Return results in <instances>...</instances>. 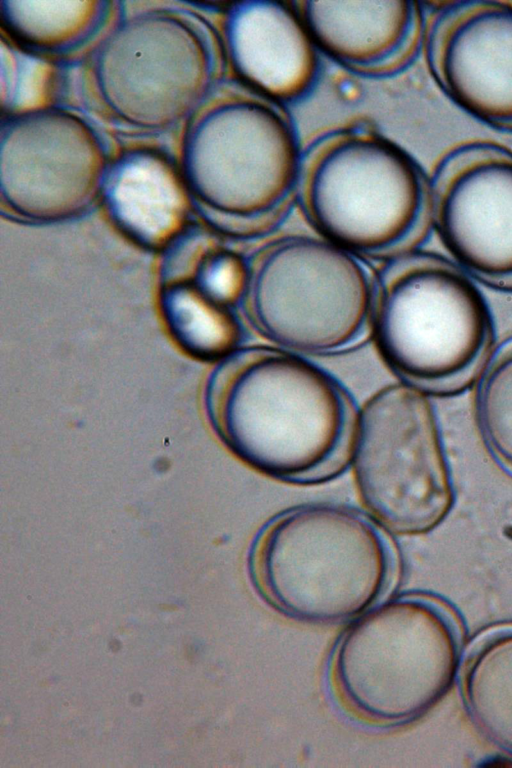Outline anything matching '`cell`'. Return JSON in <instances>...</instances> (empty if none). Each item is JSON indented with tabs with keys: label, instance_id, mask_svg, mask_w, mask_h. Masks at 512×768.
I'll list each match as a JSON object with an SVG mask.
<instances>
[{
	"label": "cell",
	"instance_id": "obj_1",
	"mask_svg": "<svg viewBox=\"0 0 512 768\" xmlns=\"http://www.w3.org/2000/svg\"><path fill=\"white\" fill-rule=\"evenodd\" d=\"M205 408L227 449L270 478L313 484L350 463L358 409L344 386L304 355L244 345L211 373Z\"/></svg>",
	"mask_w": 512,
	"mask_h": 768
},
{
	"label": "cell",
	"instance_id": "obj_2",
	"mask_svg": "<svg viewBox=\"0 0 512 768\" xmlns=\"http://www.w3.org/2000/svg\"><path fill=\"white\" fill-rule=\"evenodd\" d=\"M297 206L319 236L363 259L417 251L433 231L430 176L364 125L335 128L302 150Z\"/></svg>",
	"mask_w": 512,
	"mask_h": 768
},
{
	"label": "cell",
	"instance_id": "obj_3",
	"mask_svg": "<svg viewBox=\"0 0 512 768\" xmlns=\"http://www.w3.org/2000/svg\"><path fill=\"white\" fill-rule=\"evenodd\" d=\"M370 337L399 380L428 394L466 389L491 356L488 304L460 266L413 251L375 272Z\"/></svg>",
	"mask_w": 512,
	"mask_h": 768
},
{
	"label": "cell",
	"instance_id": "obj_4",
	"mask_svg": "<svg viewBox=\"0 0 512 768\" xmlns=\"http://www.w3.org/2000/svg\"><path fill=\"white\" fill-rule=\"evenodd\" d=\"M395 569L391 544L372 516L335 503L304 504L273 516L250 554L253 580L282 613L337 623L367 610Z\"/></svg>",
	"mask_w": 512,
	"mask_h": 768
},
{
	"label": "cell",
	"instance_id": "obj_5",
	"mask_svg": "<svg viewBox=\"0 0 512 768\" xmlns=\"http://www.w3.org/2000/svg\"><path fill=\"white\" fill-rule=\"evenodd\" d=\"M301 157L283 105L239 83L194 124L184 170L189 189L220 232L257 240L297 206Z\"/></svg>",
	"mask_w": 512,
	"mask_h": 768
},
{
	"label": "cell",
	"instance_id": "obj_6",
	"mask_svg": "<svg viewBox=\"0 0 512 768\" xmlns=\"http://www.w3.org/2000/svg\"><path fill=\"white\" fill-rule=\"evenodd\" d=\"M241 314L271 345L300 355L350 350L371 334L375 272L319 236L271 238L249 254Z\"/></svg>",
	"mask_w": 512,
	"mask_h": 768
},
{
	"label": "cell",
	"instance_id": "obj_7",
	"mask_svg": "<svg viewBox=\"0 0 512 768\" xmlns=\"http://www.w3.org/2000/svg\"><path fill=\"white\" fill-rule=\"evenodd\" d=\"M462 634L453 612L425 596L385 601L363 613L332 658L335 697L354 717L393 726L433 708L451 686Z\"/></svg>",
	"mask_w": 512,
	"mask_h": 768
},
{
	"label": "cell",
	"instance_id": "obj_8",
	"mask_svg": "<svg viewBox=\"0 0 512 768\" xmlns=\"http://www.w3.org/2000/svg\"><path fill=\"white\" fill-rule=\"evenodd\" d=\"M349 464L371 516L397 534L428 533L454 506L439 419L414 385L387 384L358 409Z\"/></svg>",
	"mask_w": 512,
	"mask_h": 768
},
{
	"label": "cell",
	"instance_id": "obj_9",
	"mask_svg": "<svg viewBox=\"0 0 512 768\" xmlns=\"http://www.w3.org/2000/svg\"><path fill=\"white\" fill-rule=\"evenodd\" d=\"M218 63L204 29L154 10L126 19L107 36L97 52L95 78L116 117L155 130L177 124L204 102Z\"/></svg>",
	"mask_w": 512,
	"mask_h": 768
},
{
	"label": "cell",
	"instance_id": "obj_10",
	"mask_svg": "<svg viewBox=\"0 0 512 768\" xmlns=\"http://www.w3.org/2000/svg\"><path fill=\"white\" fill-rule=\"evenodd\" d=\"M429 176L433 231L446 250L471 277L512 291V149L464 141Z\"/></svg>",
	"mask_w": 512,
	"mask_h": 768
},
{
	"label": "cell",
	"instance_id": "obj_11",
	"mask_svg": "<svg viewBox=\"0 0 512 768\" xmlns=\"http://www.w3.org/2000/svg\"><path fill=\"white\" fill-rule=\"evenodd\" d=\"M106 169L101 139L73 113L26 111L2 128L1 196L25 219L57 221L78 214L103 188Z\"/></svg>",
	"mask_w": 512,
	"mask_h": 768
},
{
	"label": "cell",
	"instance_id": "obj_12",
	"mask_svg": "<svg viewBox=\"0 0 512 768\" xmlns=\"http://www.w3.org/2000/svg\"><path fill=\"white\" fill-rule=\"evenodd\" d=\"M423 50L446 96L466 113L512 133V1L437 2Z\"/></svg>",
	"mask_w": 512,
	"mask_h": 768
},
{
	"label": "cell",
	"instance_id": "obj_13",
	"mask_svg": "<svg viewBox=\"0 0 512 768\" xmlns=\"http://www.w3.org/2000/svg\"><path fill=\"white\" fill-rule=\"evenodd\" d=\"M224 47L240 84L281 105L300 100L319 73L318 50L296 9L243 0L224 19Z\"/></svg>",
	"mask_w": 512,
	"mask_h": 768
},
{
	"label": "cell",
	"instance_id": "obj_14",
	"mask_svg": "<svg viewBox=\"0 0 512 768\" xmlns=\"http://www.w3.org/2000/svg\"><path fill=\"white\" fill-rule=\"evenodd\" d=\"M296 10L320 50L364 77L400 73L423 50L426 13L419 2L304 1Z\"/></svg>",
	"mask_w": 512,
	"mask_h": 768
},
{
	"label": "cell",
	"instance_id": "obj_15",
	"mask_svg": "<svg viewBox=\"0 0 512 768\" xmlns=\"http://www.w3.org/2000/svg\"><path fill=\"white\" fill-rule=\"evenodd\" d=\"M103 190L115 223L142 246H168L187 224L190 201L184 182L159 154L128 153L107 173Z\"/></svg>",
	"mask_w": 512,
	"mask_h": 768
},
{
	"label": "cell",
	"instance_id": "obj_16",
	"mask_svg": "<svg viewBox=\"0 0 512 768\" xmlns=\"http://www.w3.org/2000/svg\"><path fill=\"white\" fill-rule=\"evenodd\" d=\"M461 690L475 726L512 755V625L493 628L473 643L462 665Z\"/></svg>",
	"mask_w": 512,
	"mask_h": 768
},
{
	"label": "cell",
	"instance_id": "obj_17",
	"mask_svg": "<svg viewBox=\"0 0 512 768\" xmlns=\"http://www.w3.org/2000/svg\"><path fill=\"white\" fill-rule=\"evenodd\" d=\"M161 308L175 339L199 359L219 362L244 346L241 311L208 296L189 279L167 283Z\"/></svg>",
	"mask_w": 512,
	"mask_h": 768
},
{
	"label": "cell",
	"instance_id": "obj_18",
	"mask_svg": "<svg viewBox=\"0 0 512 768\" xmlns=\"http://www.w3.org/2000/svg\"><path fill=\"white\" fill-rule=\"evenodd\" d=\"M1 19L25 45L48 52L65 51L88 39L104 14L99 1L5 0Z\"/></svg>",
	"mask_w": 512,
	"mask_h": 768
},
{
	"label": "cell",
	"instance_id": "obj_19",
	"mask_svg": "<svg viewBox=\"0 0 512 768\" xmlns=\"http://www.w3.org/2000/svg\"><path fill=\"white\" fill-rule=\"evenodd\" d=\"M477 415L490 452L512 473V339L491 354L481 372Z\"/></svg>",
	"mask_w": 512,
	"mask_h": 768
},
{
	"label": "cell",
	"instance_id": "obj_20",
	"mask_svg": "<svg viewBox=\"0 0 512 768\" xmlns=\"http://www.w3.org/2000/svg\"><path fill=\"white\" fill-rule=\"evenodd\" d=\"M189 280L213 299L240 310L248 281L247 255L216 241Z\"/></svg>",
	"mask_w": 512,
	"mask_h": 768
}]
</instances>
